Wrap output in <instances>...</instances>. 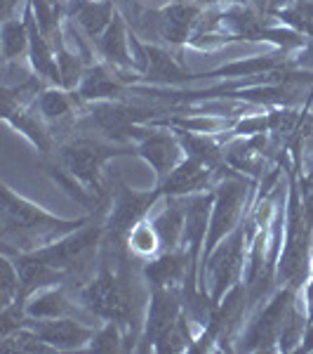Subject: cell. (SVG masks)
<instances>
[{
	"label": "cell",
	"mask_w": 313,
	"mask_h": 354,
	"mask_svg": "<svg viewBox=\"0 0 313 354\" xmlns=\"http://www.w3.org/2000/svg\"><path fill=\"white\" fill-rule=\"evenodd\" d=\"M297 185H299V196L301 205H304L306 222L313 230V165L306 170H297Z\"/></svg>",
	"instance_id": "25"
},
{
	"label": "cell",
	"mask_w": 313,
	"mask_h": 354,
	"mask_svg": "<svg viewBox=\"0 0 313 354\" xmlns=\"http://www.w3.org/2000/svg\"><path fill=\"white\" fill-rule=\"evenodd\" d=\"M134 153L153 170L156 185L172 173L186 156L179 137L165 125H149V133L134 145Z\"/></svg>",
	"instance_id": "10"
},
{
	"label": "cell",
	"mask_w": 313,
	"mask_h": 354,
	"mask_svg": "<svg viewBox=\"0 0 313 354\" xmlns=\"http://www.w3.org/2000/svg\"><path fill=\"white\" fill-rule=\"evenodd\" d=\"M163 198L161 187L149 192H137L123 180H116L109 192V210L104 218V243L101 250L113 255H128V234L132 232L137 222L149 218L156 203Z\"/></svg>",
	"instance_id": "5"
},
{
	"label": "cell",
	"mask_w": 313,
	"mask_h": 354,
	"mask_svg": "<svg viewBox=\"0 0 313 354\" xmlns=\"http://www.w3.org/2000/svg\"><path fill=\"white\" fill-rule=\"evenodd\" d=\"M125 350V328L116 322L99 324L85 352H123Z\"/></svg>",
	"instance_id": "23"
},
{
	"label": "cell",
	"mask_w": 313,
	"mask_h": 354,
	"mask_svg": "<svg viewBox=\"0 0 313 354\" xmlns=\"http://www.w3.org/2000/svg\"><path fill=\"white\" fill-rule=\"evenodd\" d=\"M168 3H174V0H156V8H163V5H168Z\"/></svg>",
	"instance_id": "28"
},
{
	"label": "cell",
	"mask_w": 313,
	"mask_h": 354,
	"mask_svg": "<svg viewBox=\"0 0 313 354\" xmlns=\"http://www.w3.org/2000/svg\"><path fill=\"white\" fill-rule=\"evenodd\" d=\"M261 133H269V111L264 109L257 113H243V116H238L229 137H252Z\"/></svg>",
	"instance_id": "24"
},
{
	"label": "cell",
	"mask_w": 313,
	"mask_h": 354,
	"mask_svg": "<svg viewBox=\"0 0 313 354\" xmlns=\"http://www.w3.org/2000/svg\"><path fill=\"white\" fill-rule=\"evenodd\" d=\"M128 250H130V255L139 262H146L163 253L161 236H158L151 218H144L132 227V232L128 234Z\"/></svg>",
	"instance_id": "21"
},
{
	"label": "cell",
	"mask_w": 313,
	"mask_h": 354,
	"mask_svg": "<svg viewBox=\"0 0 313 354\" xmlns=\"http://www.w3.org/2000/svg\"><path fill=\"white\" fill-rule=\"evenodd\" d=\"M221 180L217 170L201 163L198 158L184 156L177 168L172 170L163 182H158L163 196H193V194L210 192Z\"/></svg>",
	"instance_id": "15"
},
{
	"label": "cell",
	"mask_w": 313,
	"mask_h": 354,
	"mask_svg": "<svg viewBox=\"0 0 313 354\" xmlns=\"http://www.w3.org/2000/svg\"><path fill=\"white\" fill-rule=\"evenodd\" d=\"M21 298V277L14 260L0 253V307H8Z\"/></svg>",
	"instance_id": "22"
},
{
	"label": "cell",
	"mask_w": 313,
	"mask_h": 354,
	"mask_svg": "<svg viewBox=\"0 0 313 354\" xmlns=\"http://www.w3.org/2000/svg\"><path fill=\"white\" fill-rule=\"evenodd\" d=\"M248 245H250V225L245 218V222L238 225L201 265L198 286H201V293L210 295V300L214 305H219L224 300V295L243 281L245 262H248Z\"/></svg>",
	"instance_id": "6"
},
{
	"label": "cell",
	"mask_w": 313,
	"mask_h": 354,
	"mask_svg": "<svg viewBox=\"0 0 313 354\" xmlns=\"http://www.w3.org/2000/svg\"><path fill=\"white\" fill-rule=\"evenodd\" d=\"M64 12L66 19H71L83 31V36L94 43L109 28L118 12V5L116 0H68Z\"/></svg>",
	"instance_id": "17"
},
{
	"label": "cell",
	"mask_w": 313,
	"mask_h": 354,
	"mask_svg": "<svg viewBox=\"0 0 313 354\" xmlns=\"http://www.w3.org/2000/svg\"><path fill=\"white\" fill-rule=\"evenodd\" d=\"M8 255V253H5ZM10 258L14 260L17 270L21 277V298H28L36 290L50 288V286H68V277L64 272L54 270L52 265H48L45 260L38 258L36 253H12Z\"/></svg>",
	"instance_id": "19"
},
{
	"label": "cell",
	"mask_w": 313,
	"mask_h": 354,
	"mask_svg": "<svg viewBox=\"0 0 313 354\" xmlns=\"http://www.w3.org/2000/svg\"><path fill=\"white\" fill-rule=\"evenodd\" d=\"M0 53L3 62H19L28 57V26L21 10V17H5L0 26Z\"/></svg>",
	"instance_id": "20"
},
{
	"label": "cell",
	"mask_w": 313,
	"mask_h": 354,
	"mask_svg": "<svg viewBox=\"0 0 313 354\" xmlns=\"http://www.w3.org/2000/svg\"><path fill=\"white\" fill-rule=\"evenodd\" d=\"M26 302V314L33 319H81V322L90 324V326H99V319L94 317L88 307L83 305L76 295L68 293V286H50L43 290H36L33 295H28Z\"/></svg>",
	"instance_id": "11"
},
{
	"label": "cell",
	"mask_w": 313,
	"mask_h": 354,
	"mask_svg": "<svg viewBox=\"0 0 313 354\" xmlns=\"http://www.w3.org/2000/svg\"><path fill=\"white\" fill-rule=\"evenodd\" d=\"M299 352H313V319H309V324H306V330H304V340H301V347Z\"/></svg>",
	"instance_id": "26"
},
{
	"label": "cell",
	"mask_w": 313,
	"mask_h": 354,
	"mask_svg": "<svg viewBox=\"0 0 313 354\" xmlns=\"http://www.w3.org/2000/svg\"><path fill=\"white\" fill-rule=\"evenodd\" d=\"M250 196H252V180L248 175L236 173V170L226 173L214 185V201H212V213H210V225L203 245L201 265L238 225L245 222Z\"/></svg>",
	"instance_id": "8"
},
{
	"label": "cell",
	"mask_w": 313,
	"mask_h": 354,
	"mask_svg": "<svg viewBox=\"0 0 313 354\" xmlns=\"http://www.w3.org/2000/svg\"><path fill=\"white\" fill-rule=\"evenodd\" d=\"M0 116L41 156H52L54 153L57 137L33 104H5V102H0Z\"/></svg>",
	"instance_id": "13"
},
{
	"label": "cell",
	"mask_w": 313,
	"mask_h": 354,
	"mask_svg": "<svg viewBox=\"0 0 313 354\" xmlns=\"http://www.w3.org/2000/svg\"><path fill=\"white\" fill-rule=\"evenodd\" d=\"M24 326L33 328L41 338L54 347V352H85L92 340L97 326L81 322V319H33L26 317Z\"/></svg>",
	"instance_id": "12"
},
{
	"label": "cell",
	"mask_w": 313,
	"mask_h": 354,
	"mask_svg": "<svg viewBox=\"0 0 313 354\" xmlns=\"http://www.w3.org/2000/svg\"><path fill=\"white\" fill-rule=\"evenodd\" d=\"M146 57H149V64L141 76V83H151L158 88H179L196 78V73L179 64L177 57L168 50V45L146 43Z\"/></svg>",
	"instance_id": "18"
},
{
	"label": "cell",
	"mask_w": 313,
	"mask_h": 354,
	"mask_svg": "<svg viewBox=\"0 0 313 354\" xmlns=\"http://www.w3.org/2000/svg\"><path fill=\"white\" fill-rule=\"evenodd\" d=\"M76 93L81 95L85 104H92V102L125 100L128 93H132V88L109 64H104L101 59H94L85 66L83 81Z\"/></svg>",
	"instance_id": "16"
},
{
	"label": "cell",
	"mask_w": 313,
	"mask_h": 354,
	"mask_svg": "<svg viewBox=\"0 0 313 354\" xmlns=\"http://www.w3.org/2000/svg\"><path fill=\"white\" fill-rule=\"evenodd\" d=\"M208 8H226V5H248V0H203Z\"/></svg>",
	"instance_id": "27"
},
{
	"label": "cell",
	"mask_w": 313,
	"mask_h": 354,
	"mask_svg": "<svg viewBox=\"0 0 313 354\" xmlns=\"http://www.w3.org/2000/svg\"><path fill=\"white\" fill-rule=\"evenodd\" d=\"M94 218L85 213L81 218H57L48 208L21 196L10 185H0V253H33L57 239L81 230Z\"/></svg>",
	"instance_id": "1"
},
{
	"label": "cell",
	"mask_w": 313,
	"mask_h": 354,
	"mask_svg": "<svg viewBox=\"0 0 313 354\" xmlns=\"http://www.w3.org/2000/svg\"><path fill=\"white\" fill-rule=\"evenodd\" d=\"M299 300V290L290 286H278L264 305L248 317L241 333L236 335V352H278L283 326H285L294 302Z\"/></svg>",
	"instance_id": "7"
},
{
	"label": "cell",
	"mask_w": 313,
	"mask_h": 354,
	"mask_svg": "<svg viewBox=\"0 0 313 354\" xmlns=\"http://www.w3.org/2000/svg\"><path fill=\"white\" fill-rule=\"evenodd\" d=\"M181 312H184L181 290L158 288V286L149 288V300H146V312H144V328H141V338L137 350L156 352V345L174 328Z\"/></svg>",
	"instance_id": "9"
},
{
	"label": "cell",
	"mask_w": 313,
	"mask_h": 354,
	"mask_svg": "<svg viewBox=\"0 0 313 354\" xmlns=\"http://www.w3.org/2000/svg\"><path fill=\"white\" fill-rule=\"evenodd\" d=\"M130 36H132V28H130L125 15L118 10L109 28H106V31L92 43L97 59L109 64L113 71H118V73H137L134 59H132V48H130Z\"/></svg>",
	"instance_id": "14"
},
{
	"label": "cell",
	"mask_w": 313,
	"mask_h": 354,
	"mask_svg": "<svg viewBox=\"0 0 313 354\" xmlns=\"http://www.w3.org/2000/svg\"><path fill=\"white\" fill-rule=\"evenodd\" d=\"M123 156H137L134 145H116L90 130H71L64 140L57 142L54 149L57 161L99 196H109V192L104 189V180H101L104 165Z\"/></svg>",
	"instance_id": "2"
},
{
	"label": "cell",
	"mask_w": 313,
	"mask_h": 354,
	"mask_svg": "<svg viewBox=\"0 0 313 354\" xmlns=\"http://www.w3.org/2000/svg\"><path fill=\"white\" fill-rule=\"evenodd\" d=\"M161 116L158 109L130 104L128 100L92 102L85 104L73 130H90L116 145H137L149 133V125Z\"/></svg>",
	"instance_id": "4"
},
{
	"label": "cell",
	"mask_w": 313,
	"mask_h": 354,
	"mask_svg": "<svg viewBox=\"0 0 313 354\" xmlns=\"http://www.w3.org/2000/svg\"><path fill=\"white\" fill-rule=\"evenodd\" d=\"M106 210L94 213V218L83 225L81 230L57 239L41 250H33L41 260L52 265L54 270L68 277V286L78 281V288L97 272L101 258V243H104V218Z\"/></svg>",
	"instance_id": "3"
}]
</instances>
